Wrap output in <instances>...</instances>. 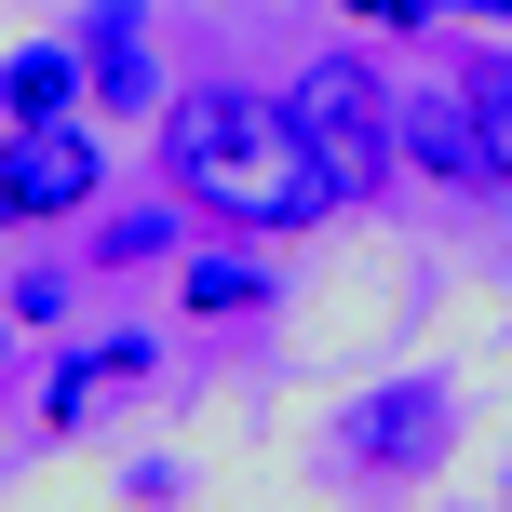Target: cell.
Masks as SVG:
<instances>
[{"label":"cell","instance_id":"6da1fadb","mask_svg":"<svg viewBox=\"0 0 512 512\" xmlns=\"http://www.w3.org/2000/svg\"><path fill=\"white\" fill-rule=\"evenodd\" d=\"M162 189L189 216H216V230H256V243H297L351 203L337 162L297 135V108L256 95V81H203V95L162 108Z\"/></svg>","mask_w":512,"mask_h":512},{"label":"cell","instance_id":"7a4b0ae2","mask_svg":"<svg viewBox=\"0 0 512 512\" xmlns=\"http://www.w3.org/2000/svg\"><path fill=\"white\" fill-rule=\"evenodd\" d=\"M324 459L351 472V486H378V499L432 486V472L459 459V378H445V364H391L378 391H351V405H337Z\"/></svg>","mask_w":512,"mask_h":512},{"label":"cell","instance_id":"3957f363","mask_svg":"<svg viewBox=\"0 0 512 512\" xmlns=\"http://www.w3.org/2000/svg\"><path fill=\"white\" fill-rule=\"evenodd\" d=\"M283 108H297V135L337 162V189H351V203L405 176V95L378 81V54H364V41H324L297 81H283Z\"/></svg>","mask_w":512,"mask_h":512},{"label":"cell","instance_id":"277c9868","mask_svg":"<svg viewBox=\"0 0 512 512\" xmlns=\"http://www.w3.org/2000/svg\"><path fill=\"white\" fill-rule=\"evenodd\" d=\"M95 203H108L95 122H27V135H0V216H14V230H81Z\"/></svg>","mask_w":512,"mask_h":512},{"label":"cell","instance_id":"5b68a950","mask_svg":"<svg viewBox=\"0 0 512 512\" xmlns=\"http://www.w3.org/2000/svg\"><path fill=\"white\" fill-rule=\"evenodd\" d=\"M68 41H81V108H95V122H162L149 0H95V14H68Z\"/></svg>","mask_w":512,"mask_h":512},{"label":"cell","instance_id":"8992f818","mask_svg":"<svg viewBox=\"0 0 512 512\" xmlns=\"http://www.w3.org/2000/svg\"><path fill=\"white\" fill-rule=\"evenodd\" d=\"M149 364H162V351H149V337H135V324L81 337V351L54 364V378H41V432H54V445H68V432H95V418L122 405V391H149Z\"/></svg>","mask_w":512,"mask_h":512},{"label":"cell","instance_id":"52a82bcc","mask_svg":"<svg viewBox=\"0 0 512 512\" xmlns=\"http://www.w3.org/2000/svg\"><path fill=\"white\" fill-rule=\"evenodd\" d=\"M405 162L445 189V203H486V135H472V108H459V81H432V95H405Z\"/></svg>","mask_w":512,"mask_h":512},{"label":"cell","instance_id":"ba28073f","mask_svg":"<svg viewBox=\"0 0 512 512\" xmlns=\"http://www.w3.org/2000/svg\"><path fill=\"white\" fill-rule=\"evenodd\" d=\"M283 297V256L270 243H216V256H176V310H189V324H243V310H270Z\"/></svg>","mask_w":512,"mask_h":512},{"label":"cell","instance_id":"9c48e42d","mask_svg":"<svg viewBox=\"0 0 512 512\" xmlns=\"http://www.w3.org/2000/svg\"><path fill=\"white\" fill-rule=\"evenodd\" d=\"M27 122H81V41L68 27L0 54V135H27Z\"/></svg>","mask_w":512,"mask_h":512},{"label":"cell","instance_id":"30bf717a","mask_svg":"<svg viewBox=\"0 0 512 512\" xmlns=\"http://www.w3.org/2000/svg\"><path fill=\"white\" fill-rule=\"evenodd\" d=\"M176 189H162V203H95V216H81V270H162V256H189L176 243Z\"/></svg>","mask_w":512,"mask_h":512},{"label":"cell","instance_id":"8fae6325","mask_svg":"<svg viewBox=\"0 0 512 512\" xmlns=\"http://www.w3.org/2000/svg\"><path fill=\"white\" fill-rule=\"evenodd\" d=\"M459 108H472V135H486V176L512 189V41H459Z\"/></svg>","mask_w":512,"mask_h":512},{"label":"cell","instance_id":"7c38bea8","mask_svg":"<svg viewBox=\"0 0 512 512\" xmlns=\"http://www.w3.org/2000/svg\"><path fill=\"white\" fill-rule=\"evenodd\" d=\"M68 297H81V256H27L14 270V324H68Z\"/></svg>","mask_w":512,"mask_h":512},{"label":"cell","instance_id":"4fadbf2b","mask_svg":"<svg viewBox=\"0 0 512 512\" xmlns=\"http://www.w3.org/2000/svg\"><path fill=\"white\" fill-rule=\"evenodd\" d=\"M337 14H351L364 41H432V27H445V0H337Z\"/></svg>","mask_w":512,"mask_h":512},{"label":"cell","instance_id":"5bb4252c","mask_svg":"<svg viewBox=\"0 0 512 512\" xmlns=\"http://www.w3.org/2000/svg\"><path fill=\"white\" fill-rule=\"evenodd\" d=\"M445 14H459V27H512V0H445Z\"/></svg>","mask_w":512,"mask_h":512},{"label":"cell","instance_id":"9a60e30c","mask_svg":"<svg viewBox=\"0 0 512 512\" xmlns=\"http://www.w3.org/2000/svg\"><path fill=\"white\" fill-rule=\"evenodd\" d=\"M0 364H14V324H0Z\"/></svg>","mask_w":512,"mask_h":512},{"label":"cell","instance_id":"2e32d148","mask_svg":"<svg viewBox=\"0 0 512 512\" xmlns=\"http://www.w3.org/2000/svg\"><path fill=\"white\" fill-rule=\"evenodd\" d=\"M499 512H512V472H499Z\"/></svg>","mask_w":512,"mask_h":512},{"label":"cell","instance_id":"e0dca14e","mask_svg":"<svg viewBox=\"0 0 512 512\" xmlns=\"http://www.w3.org/2000/svg\"><path fill=\"white\" fill-rule=\"evenodd\" d=\"M0 230H14V216H0Z\"/></svg>","mask_w":512,"mask_h":512}]
</instances>
